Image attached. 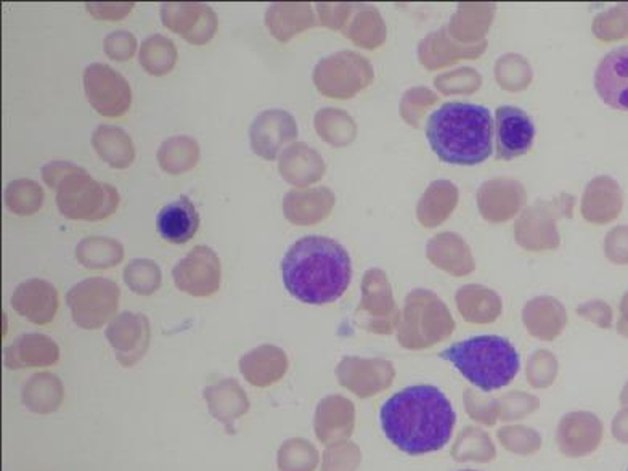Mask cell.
Segmentation results:
<instances>
[{
	"mask_svg": "<svg viewBox=\"0 0 628 471\" xmlns=\"http://www.w3.org/2000/svg\"><path fill=\"white\" fill-rule=\"evenodd\" d=\"M453 322L449 309L429 289H415L407 296L399 338L404 347L421 348L449 337Z\"/></svg>",
	"mask_w": 628,
	"mask_h": 471,
	"instance_id": "8992f818",
	"label": "cell"
},
{
	"mask_svg": "<svg viewBox=\"0 0 628 471\" xmlns=\"http://www.w3.org/2000/svg\"><path fill=\"white\" fill-rule=\"evenodd\" d=\"M574 195L563 194L550 201H537L521 212L515 224L516 242L527 251L557 250L561 243L558 221L572 218Z\"/></svg>",
	"mask_w": 628,
	"mask_h": 471,
	"instance_id": "52a82bcc",
	"label": "cell"
},
{
	"mask_svg": "<svg viewBox=\"0 0 628 471\" xmlns=\"http://www.w3.org/2000/svg\"><path fill=\"white\" fill-rule=\"evenodd\" d=\"M595 90L614 110L628 111V45L613 48L595 72Z\"/></svg>",
	"mask_w": 628,
	"mask_h": 471,
	"instance_id": "e0dca14e",
	"label": "cell"
},
{
	"mask_svg": "<svg viewBox=\"0 0 628 471\" xmlns=\"http://www.w3.org/2000/svg\"><path fill=\"white\" fill-rule=\"evenodd\" d=\"M426 139L441 162L453 166H477L491 158L494 120L483 105L447 102L432 111Z\"/></svg>",
	"mask_w": 628,
	"mask_h": 471,
	"instance_id": "3957f363",
	"label": "cell"
},
{
	"mask_svg": "<svg viewBox=\"0 0 628 471\" xmlns=\"http://www.w3.org/2000/svg\"><path fill=\"white\" fill-rule=\"evenodd\" d=\"M288 370V355L274 344H261L240 359V372L251 386L268 388L284 379Z\"/></svg>",
	"mask_w": 628,
	"mask_h": 471,
	"instance_id": "603a6c76",
	"label": "cell"
},
{
	"mask_svg": "<svg viewBox=\"0 0 628 471\" xmlns=\"http://www.w3.org/2000/svg\"><path fill=\"white\" fill-rule=\"evenodd\" d=\"M65 390L54 373L42 372L31 376L23 391V403L34 414H52L62 406Z\"/></svg>",
	"mask_w": 628,
	"mask_h": 471,
	"instance_id": "4dcf8cb0",
	"label": "cell"
},
{
	"mask_svg": "<svg viewBox=\"0 0 628 471\" xmlns=\"http://www.w3.org/2000/svg\"><path fill=\"white\" fill-rule=\"evenodd\" d=\"M486 42L474 45H453L447 34V28H442L438 33L426 37L420 45L421 63L429 69L441 68V66L450 65L462 61V58H476L477 55L486 51Z\"/></svg>",
	"mask_w": 628,
	"mask_h": 471,
	"instance_id": "f546056e",
	"label": "cell"
},
{
	"mask_svg": "<svg viewBox=\"0 0 628 471\" xmlns=\"http://www.w3.org/2000/svg\"><path fill=\"white\" fill-rule=\"evenodd\" d=\"M334 206L328 187L293 188L284 198V215L291 224L313 226L324 221Z\"/></svg>",
	"mask_w": 628,
	"mask_h": 471,
	"instance_id": "ffe728a7",
	"label": "cell"
},
{
	"mask_svg": "<svg viewBox=\"0 0 628 471\" xmlns=\"http://www.w3.org/2000/svg\"><path fill=\"white\" fill-rule=\"evenodd\" d=\"M44 204V190L36 180H12L5 188V205L13 215L33 216Z\"/></svg>",
	"mask_w": 628,
	"mask_h": 471,
	"instance_id": "74e56055",
	"label": "cell"
},
{
	"mask_svg": "<svg viewBox=\"0 0 628 471\" xmlns=\"http://www.w3.org/2000/svg\"><path fill=\"white\" fill-rule=\"evenodd\" d=\"M316 24L313 10L306 2L272 3L265 12L268 33L280 42H288Z\"/></svg>",
	"mask_w": 628,
	"mask_h": 471,
	"instance_id": "484cf974",
	"label": "cell"
},
{
	"mask_svg": "<svg viewBox=\"0 0 628 471\" xmlns=\"http://www.w3.org/2000/svg\"><path fill=\"white\" fill-rule=\"evenodd\" d=\"M278 171L286 183L296 185V187H307L322 179L324 162L316 149L305 142H295L286 146L282 153Z\"/></svg>",
	"mask_w": 628,
	"mask_h": 471,
	"instance_id": "d4e9b609",
	"label": "cell"
},
{
	"mask_svg": "<svg viewBox=\"0 0 628 471\" xmlns=\"http://www.w3.org/2000/svg\"><path fill=\"white\" fill-rule=\"evenodd\" d=\"M12 308L34 326H48L57 316V288L42 278H30L13 292Z\"/></svg>",
	"mask_w": 628,
	"mask_h": 471,
	"instance_id": "ac0fdd59",
	"label": "cell"
},
{
	"mask_svg": "<svg viewBox=\"0 0 628 471\" xmlns=\"http://www.w3.org/2000/svg\"><path fill=\"white\" fill-rule=\"evenodd\" d=\"M306 441L301 439H291L286 441L278 451V469L280 471H310L313 465L302 462L301 453L309 448Z\"/></svg>",
	"mask_w": 628,
	"mask_h": 471,
	"instance_id": "ee69618b",
	"label": "cell"
},
{
	"mask_svg": "<svg viewBox=\"0 0 628 471\" xmlns=\"http://www.w3.org/2000/svg\"><path fill=\"white\" fill-rule=\"evenodd\" d=\"M84 90L97 113L104 118H121L132 105L128 79L104 63H92L84 69Z\"/></svg>",
	"mask_w": 628,
	"mask_h": 471,
	"instance_id": "30bf717a",
	"label": "cell"
},
{
	"mask_svg": "<svg viewBox=\"0 0 628 471\" xmlns=\"http://www.w3.org/2000/svg\"><path fill=\"white\" fill-rule=\"evenodd\" d=\"M605 253L610 263L628 264V226H617L606 236Z\"/></svg>",
	"mask_w": 628,
	"mask_h": 471,
	"instance_id": "f6af8a7d",
	"label": "cell"
},
{
	"mask_svg": "<svg viewBox=\"0 0 628 471\" xmlns=\"http://www.w3.org/2000/svg\"><path fill=\"white\" fill-rule=\"evenodd\" d=\"M177 58H179V52H177L176 44L162 34H153L141 44L139 62L148 75H169L176 68Z\"/></svg>",
	"mask_w": 628,
	"mask_h": 471,
	"instance_id": "d590c367",
	"label": "cell"
},
{
	"mask_svg": "<svg viewBox=\"0 0 628 471\" xmlns=\"http://www.w3.org/2000/svg\"><path fill=\"white\" fill-rule=\"evenodd\" d=\"M107 340L117 352L122 368H132L146 354L152 341V327L146 316L139 313L118 314L107 328Z\"/></svg>",
	"mask_w": 628,
	"mask_h": 471,
	"instance_id": "4fadbf2b",
	"label": "cell"
},
{
	"mask_svg": "<svg viewBox=\"0 0 628 471\" xmlns=\"http://www.w3.org/2000/svg\"><path fill=\"white\" fill-rule=\"evenodd\" d=\"M355 9L357 6H352V3H317L320 23L330 30L344 31L352 15H354Z\"/></svg>",
	"mask_w": 628,
	"mask_h": 471,
	"instance_id": "7bdbcfd3",
	"label": "cell"
},
{
	"mask_svg": "<svg viewBox=\"0 0 628 471\" xmlns=\"http://www.w3.org/2000/svg\"><path fill=\"white\" fill-rule=\"evenodd\" d=\"M103 51L111 61L128 62L137 51V40L131 31L118 30L103 40Z\"/></svg>",
	"mask_w": 628,
	"mask_h": 471,
	"instance_id": "b9f144b4",
	"label": "cell"
},
{
	"mask_svg": "<svg viewBox=\"0 0 628 471\" xmlns=\"http://www.w3.org/2000/svg\"><path fill=\"white\" fill-rule=\"evenodd\" d=\"M87 12L96 20L120 21L134 9L132 2H87Z\"/></svg>",
	"mask_w": 628,
	"mask_h": 471,
	"instance_id": "bcb514c9",
	"label": "cell"
},
{
	"mask_svg": "<svg viewBox=\"0 0 628 471\" xmlns=\"http://www.w3.org/2000/svg\"><path fill=\"white\" fill-rule=\"evenodd\" d=\"M459 205V188L450 180H436L418 201L417 218L425 227H438L449 219Z\"/></svg>",
	"mask_w": 628,
	"mask_h": 471,
	"instance_id": "f1b7e54d",
	"label": "cell"
},
{
	"mask_svg": "<svg viewBox=\"0 0 628 471\" xmlns=\"http://www.w3.org/2000/svg\"><path fill=\"white\" fill-rule=\"evenodd\" d=\"M162 21L167 30L194 45L208 44L218 33L219 26L218 13L200 2L163 3Z\"/></svg>",
	"mask_w": 628,
	"mask_h": 471,
	"instance_id": "7c38bea8",
	"label": "cell"
},
{
	"mask_svg": "<svg viewBox=\"0 0 628 471\" xmlns=\"http://www.w3.org/2000/svg\"><path fill=\"white\" fill-rule=\"evenodd\" d=\"M92 146L97 155L114 169H125L134 163V142L131 135L118 125H99L92 132Z\"/></svg>",
	"mask_w": 628,
	"mask_h": 471,
	"instance_id": "83f0119b",
	"label": "cell"
},
{
	"mask_svg": "<svg viewBox=\"0 0 628 471\" xmlns=\"http://www.w3.org/2000/svg\"><path fill=\"white\" fill-rule=\"evenodd\" d=\"M298 138V125L291 113L272 108L254 118L250 128L251 149L267 162L277 158L282 146Z\"/></svg>",
	"mask_w": 628,
	"mask_h": 471,
	"instance_id": "5bb4252c",
	"label": "cell"
},
{
	"mask_svg": "<svg viewBox=\"0 0 628 471\" xmlns=\"http://www.w3.org/2000/svg\"><path fill=\"white\" fill-rule=\"evenodd\" d=\"M438 102V96L432 94L431 90L425 87L408 90L404 96L403 103H400V114L404 120L411 125H418V121L423 117L425 110L431 105Z\"/></svg>",
	"mask_w": 628,
	"mask_h": 471,
	"instance_id": "60d3db41",
	"label": "cell"
},
{
	"mask_svg": "<svg viewBox=\"0 0 628 471\" xmlns=\"http://www.w3.org/2000/svg\"><path fill=\"white\" fill-rule=\"evenodd\" d=\"M200 162V145L190 135H176L164 141L158 150V163L164 173L179 176Z\"/></svg>",
	"mask_w": 628,
	"mask_h": 471,
	"instance_id": "d6a6232c",
	"label": "cell"
},
{
	"mask_svg": "<svg viewBox=\"0 0 628 471\" xmlns=\"http://www.w3.org/2000/svg\"><path fill=\"white\" fill-rule=\"evenodd\" d=\"M441 358L481 391L508 386L521 369L519 352L511 341L497 335H481L459 341L441 352Z\"/></svg>",
	"mask_w": 628,
	"mask_h": 471,
	"instance_id": "277c9868",
	"label": "cell"
},
{
	"mask_svg": "<svg viewBox=\"0 0 628 471\" xmlns=\"http://www.w3.org/2000/svg\"><path fill=\"white\" fill-rule=\"evenodd\" d=\"M173 278L180 292L197 298H208L221 287V260L211 247H194L174 266Z\"/></svg>",
	"mask_w": 628,
	"mask_h": 471,
	"instance_id": "8fae6325",
	"label": "cell"
},
{
	"mask_svg": "<svg viewBox=\"0 0 628 471\" xmlns=\"http://www.w3.org/2000/svg\"><path fill=\"white\" fill-rule=\"evenodd\" d=\"M120 194L76 166L57 187L58 211L71 221H102L120 206Z\"/></svg>",
	"mask_w": 628,
	"mask_h": 471,
	"instance_id": "5b68a950",
	"label": "cell"
},
{
	"mask_svg": "<svg viewBox=\"0 0 628 471\" xmlns=\"http://www.w3.org/2000/svg\"><path fill=\"white\" fill-rule=\"evenodd\" d=\"M156 227L163 240L173 245H184L198 232L200 215L187 195L163 206L156 218Z\"/></svg>",
	"mask_w": 628,
	"mask_h": 471,
	"instance_id": "cb8c5ba5",
	"label": "cell"
},
{
	"mask_svg": "<svg viewBox=\"0 0 628 471\" xmlns=\"http://www.w3.org/2000/svg\"><path fill=\"white\" fill-rule=\"evenodd\" d=\"M76 260L92 271L117 267L124 260V247L110 237H86L76 245Z\"/></svg>",
	"mask_w": 628,
	"mask_h": 471,
	"instance_id": "1f68e13d",
	"label": "cell"
},
{
	"mask_svg": "<svg viewBox=\"0 0 628 471\" xmlns=\"http://www.w3.org/2000/svg\"><path fill=\"white\" fill-rule=\"evenodd\" d=\"M456 414L444 391L414 385L393 394L379 410L387 441L408 456L438 452L449 445Z\"/></svg>",
	"mask_w": 628,
	"mask_h": 471,
	"instance_id": "6da1fadb",
	"label": "cell"
},
{
	"mask_svg": "<svg viewBox=\"0 0 628 471\" xmlns=\"http://www.w3.org/2000/svg\"><path fill=\"white\" fill-rule=\"evenodd\" d=\"M282 278L286 292L298 302L310 306L331 305L351 285V256L330 237L306 236L286 251Z\"/></svg>",
	"mask_w": 628,
	"mask_h": 471,
	"instance_id": "7a4b0ae2",
	"label": "cell"
},
{
	"mask_svg": "<svg viewBox=\"0 0 628 471\" xmlns=\"http://www.w3.org/2000/svg\"><path fill=\"white\" fill-rule=\"evenodd\" d=\"M429 261L452 275H466L474 271V260L465 240L456 233H438L426 248Z\"/></svg>",
	"mask_w": 628,
	"mask_h": 471,
	"instance_id": "4316f807",
	"label": "cell"
},
{
	"mask_svg": "<svg viewBox=\"0 0 628 471\" xmlns=\"http://www.w3.org/2000/svg\"><path fill=\"white\" fill-rule=\"evenodd\" d=\"M209 414L221 421L229 435H235V421L250 410V399L235 379H223L203 391Z\"/></svg>",
	"mask_w": 628,
	"mask_h": 471,
	"instance_id": "44dd1931",
	"label": "cell"
},
{
	"mask_svg": "<svg viewBox=\"0 0 628 471\" xmlns=\"http://www.w3.org/2000/svg\"><path fill=\"white\" fill-rule=\"evenodd\" d=\"M593 33L603 42L627 40L628 3H619L608 12L599 13L593 21Z\"/></svg>",
	"mask_w": 628,
	"mask_h": 471,
	"instance_id": "ab89813d",
	"label": "cell"
},
{
	"mask_svg": "<svg viewBox=\"0 0 628 471\" xmlns=\"http://www.w3.org/2000/svg\"><path fill=\"white\" fill-rule=\"evenodd\" d=\"M526 204L525 185L511 177H494L477 190V208L492 224H502L515 218Z\"/></svg>",
	"mask_w": 628,
	"mask_h": 471,
	"instance_id": "9a60e30c",
	"label": "cell"
},
{
	"mask_svg": "<svg viewBox=\"0 0 628 471\" xmlns=\"http://www.w3.org/2000/svg\"><path fill=\"white\" fill-rule=\"evenodd\" d=\"M344 34L359 47L373 51L386 40L385 21L375 7H357Z\"/></svg>",
	"mask_w": 628,
	"mask_h": 471,
	"instance_id": "836d02e7",
	"label": "cell"
},
{
	"mask_svg": "<svg viewBox=\"0 0 628 471\" xmlns=\"http://www.w3.org/2000/svg\"><path fill=\"white\" fill-rule=\"evenodd\" d=\"M313 125H316L317 134L327 144L334 146L349 145L357 135L355 121L340 108H322L317 111Z\"/></svg>",
	"mask_w": 628,
	"mask_h": 471,
	"instance_id": "e575fe53",
	"label": "cell"
},
{
	"mask_svg": "<svg viewBox=\"0 0 628 471\" xmlns=\"http://www.w3.org/2000/svg\"><path fill=\"white\" fill-rule=\"evenodd\" d=\"M536 139V125L521 108L504 105L495 111L497 158L511 162L529 152Z\"/></svg>",
	"mask_w": 628,
	"mask_h": 471,
	"instance_id": "2e32d148",
	"label": "cell"
},
{
	"mask_svg": "<svg viewBox=\"0 0 628 471\" xmlns=\"http://www.w3.org/2000/svg\"><path fill=\"white\" fill-rule=\"evenodd\" d=\"M124 282L135 295L150 296L162 287L163 274L152 260H132L124 267Z\"/></svg>",
	"mask_w": 628,
	"mask_h": 471,
	"instance_id": "f35d334b",
	"label": "cell"
},
{
	"mask_svg": "<svg viewBox=\"0 0 628 471\" xmlns=\"http://www.w3.org/2000/svg\"><path fill=\"white\" fill-rule=\"evenodd\" d=\"M60 359V348L47 335L24 333L3 352L10 370L51 368Z\"/></svg>",
	"mask_w": 628,
	"mask_h": 471,
	"instance_id": "7402d4cb",
	"label": "cell"
},
{
	"mask_svg": "<svg viewBox=\"0 0 628 471\" xmlns=\"http://www.w3.org/2000/svg\"><path fill=\"white\" fill-rule=\"evenodd\" d=\"M389 309H394V299L386 274L379 269H370L362 282V303L359 313L378 317L379 310Z\"/></svg>",
	"mask_w": 628,
	"mask_h": 471,
	"instance_id": "8d00e7d4",
	"label": "cell"
},
{
	"mask_svg": "<svg viewBox=\"0 0 628 471\" xmlns=\"http://www.w3.org/2000/svg\"><path fill=\"white\" fill-rule=\"evenodd\" d=\"M623 313L626 319H624L623 324H620V331H624V333L628 335V293L626 296H624L623 299Z\"/></svg>",
	"mask_w": 628,
	"mask_h": 471,
	"instance_id": "7dc6e473",
	"label": "cell"
},
{
	"mask_svg": "<svg viewBox=\"0 0 628 471\" xmlns=\"http://www.w3.org/2000/svg\"><path fill=\"white\" fill-rule=\"evenodd\" d=\"M460 471H480V470H460Z\"/></svg>",
	"mask_w": 628,
	"mask_h": 471,
	"instance_id": "c3c4849f",
	"label": "cell"
},
{
	"mask_svg": "<svg viewBox=\"0 0 628 471\" xmlns=\"http://www.w3.org/2000/svg\"><path fill=\"white\" fill-rule=\"evenodd\" d=\"M624 208V194L619 183L609 176L590 180L582 198V216L592 224L605 226L616 221Z\"/></svg>",
	"mask_w": 628,
	"mask_h": 471,
	"instance_id": "d6986e66",
	"label": "cell"
},
{
	"mask_svg": "<svg viewBox=\"0 0 628 471\" xmlns=\"http://www.w3.org/2000/svg\"><path fill=\"white\" fill-rule=\"evenodd\" d=\"M312 78L322 96L349 100L372 84L373 66L357 52L341 51L317 63Z\"/></svg>",
	"mask_w": 628,
	"mask_h": 471,
	"instance_id": "ba28073f",
	"label": "cell"
},
{
	"mask_svg": "<svg viewBox=\"0 0 628 471\" xmlns=\"http://www.w3.org/2000/svg\"><path fill=\"white\" fill-rule=\"evenodd\" d=\"M120 287L110 278L90 277L79 282L66 295L73 322L84 330L104 326L120 306Z\"/></svg>",
	"mask_w": 628,
	"mask_h": 471,
	"instance_id": "9c48e42d",
	"label": "cell"
}]
</instances>
